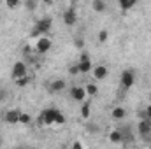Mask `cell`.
Segmentation results:
<instances>
[{"instance_id": "21", "label": "cell", "mask_w": 151, "mask_h": 149, "mask_svg": "<svg viewBox=\"0 0 151 149\" xmlns=\"http://www.w3.org/2000/svg\"><path fill=\"white\" fill-rule=\"evenodd\" d=\"M97 91H99V88H97L95 84H88V86H86V93H88V95H95Z\"/></svg>"}, {"instance_id": "28", "label": "cell", "mask_w": 151, "mask_h": 149, "mask_svg": "<svg viewBox=\"0 0 151 149\" xmlns=\"http://www.w3.org/2000/svg\"><path fill=\"white\" fill-rule=\"evenodd\" d=\"M69 74L70 75H77L79 74V65H72V67L69 69Z\"/></svg>"}, {"instance_id": "5", "label": "cell", "mask_w": 151, "mask_h": 149, "mask_svg": "<svg viewBox=\"0 0 151 149\" xmlns=\"http://www.w3.org/2000/svg\"><path fill=\"white\" fill-rule=\"evenodd\" d=\"M79 72L81 74H88L90 70H91V62H90V56L86 54V53H83L81 54V60H79Z\"/></svg>"}, {"instance_id": "15", "label": "cell", "mask_w": 151, "mask_h": 149, "mask_svg": "<svg viewBox=\"0 0 151 149\" xmlns=\"http://www.w3.org/2000/svg\"><path fill=\"white\" fill-rule=\"evenodd\" d=\"M111 116H113L114 119H123L127 116V112H125L123 107H114L113 111H111Z\"/></svg>"}, {"instance_id": "33", "label": "cell", "mask_w": 151, "mask_h": 149, "mask_svg": "<svg viewBox=\"0 0 151 149\" xmlns=\"http://www.w3.org/2000/svg\"><path fill=\"white\" fill-rule=\"evenodd\" d=\"M0 144H2V139H0Z\"/></svg>"}, {"instance_id": "29", "label": "cell", "mask_w": 151, "mask_h": 149, "mask_svg": "<svg viewBox=\"0 0 151 149\" xmlns=\"http://www.w3.org/2000/svg\"><path fill=\"white\" fill-rule=\"evenodd\" d=\"M74 46L77 49H83V46H84V42H83V39H76L74 40Z\"/></svg>"}, {"instance_id": "31", "label": "cell", "mask_w": 151, "mask_h": 149, "mask_svg": "<svg viewBox=\"0 0 151 149\" xmlns=\"http://www.w3.org/2000/svg\"><path fill=\"white\" fill-rule=\"evenodd\" d=\"M72 148H74V149H81V148H83V144H81L79 140H76L74 144H72Z\"/></svg>"}, {"instance_id": "16", "label": "cell", "mask_w": 151, "mask_h": 149, "mask_svg": "<svg viewBox=\"0 0 151 149\" xmlns=\"http://www.w3.org/2000/svg\"><path fill=\"white\" fill-rule=\"evenodd\" d=\"M81 117L83 119H90V104L88 102H84L81 105Z\"/></svg>"}, {"instance_id": "17", "label": "cell", "mask_w": 151, "mask_h": 149, "mask_svg": "<svg viewBox=\"0 0 151 149\" xmlns=\"http://www.w3.org/2000/svg\"><path fill=\"white\" fill-rule=\"evenodd\" d=\"M118 2H119V7H121L123 11H128V9H132V7L135 5L134 0H118Z\"/></svg>"}, {"instance_id": "14", "label": "cell", "mask_w": 151, "mask_h": 149, "mask_svg": "<svg viewBox=\"0 0 151 149\" xmlns=\"http://www.w3.org/2000/svg\"><path fill=\"white\" fill-rule=\"evenodd\" d=\"M106 9H107V5L104 0H93V11L95 12H104Z\"/></svg>"}, {"instance_id": "9", "label": "cell", "mask_w": 151, "mask_h": 149, "mask_svg": "<svg viewBox=\"0 0 151 149\" xmlns=\"http://www.w3.org/2000/svg\"><path fill=\"white\" fill-rule=\"evenodd\" d=\"M86 95H88V93H86V88H81V86H74V88L70 90V97H72L74 100H77V102H83Z\"/></svg>"}, {"instance_id": "2", "label": "cell", "mask_w": 151, "mask_h": 149, "mask_svg": "<svg viewBox=\"0 0 151 149\" xmlns=\"http://www.w3.org/2000/svg\"><path fill=\"white\" fill-rule=\"evenodd\" d=\"M49 49H51V40H49V37H37L35 39V51L37 53L44 54Z\"/></svg>"}, {"instance_id": "19", "label": "cell", "mask_w": 151, "mask_h": 149, "mask_svg": "<svg viewBox=\"0 0 151 149\" xmlns=\"http://www.w3.org/2000/svg\"><path fill=\"white\" fill-rule=\"evenodd\" d=\"M30 121H32L30 114H27V112H21V114H19V123H21V125H28Z\"/></svg>"}, {"instance_id": "22", "label": "cell", "mask_w": 151, "mask_h": 149, "mask_svg": "<svg viewBox=\"0 0 151 149\" xmlns=\"http://www.w3.org/2000/svg\"><path fill=\"white\" fill-rule=\"evenodd\" d=\"M5 5H7L9 9H16V7L19 5V0H5Z\"/></svg>"}, {"instance_id": "25", "label": "cell", "mask_w": 151, "mask_h": 149, "mask_svg": "<svg viewBox=\"0 0 151 149\" xmlns=\"http://www.w3.org/2000/svg\"><path fill=\"white\" fill-rule=\"evenodd\" d=\"M141 117H148V119H151V105H146V109L141 112Z\"/></svg>"}, {"instance_id": "11", "label": "cell", "mask_w": 151, "mask_h": 149, "mask_svg": "<svg viewBox=\"0 0 151 149\" xmlns=\"http://www.w3.org/2000/svg\"><path fill=\"white\" fill-rule=\"evenodd\" d=\"M65 88V81L63 79H55L51 84H49V91L51 93H58V91H62Z\"/></svg>"}, {"instance_id": "6", "label": "cell", "mask_w": 151, "mask_h": 149, "mask_svg": "<svg viewBox=\"0 0 151 149\" xmlns=\"http://www.w3.org/2000/svg\"><path fill=\"white\" fill-rule=\"evenodd\" d=\"M51 23H53L51 18H42V19H39L37 23H35V27L40 30L42 35H47V32L51 30Z\"/></svg>"}, {"instance_id": "20", "label": "cell", "mask_w": 151, "mask_h": 149, "mask_svg": "<svg viewBox=\"0 0 151 149\" xmlns=\"http://www.w3.org/2000/svg\"><path fill=\"white\" fill-rule=\"evenodd\" d=\"M86 130H88L90 133H99V132H100V128H99L95 123H88V125H86Z\"/></svg>"}, {"instance_id": "8", "label": "cell", "mask_w": 151, "mask_h": 149, "mask_svg": "<svg viewBox=\"0 0 151 149\" xmlns=\"http://www.w3.org/2000/svg\"><path fill=\"white\" fill-rule=\"evenodd\" d=\"M23 75H27V65L23 62H16L14 67H12V77L18 79V77H23Z\"/></svg>"}, {"instance_id": "18", "label": "cell", "mask_w": 151, "mask_h": 149, "mask_svg": "<svg viewBox=\"0 0 151 149\" xmlns=\"http://www.w3.org/2000/svg\"><path fill=\"white\" fill-rule=\"evenodd\" d=\"M28 82H30V77H28V75H23V77H18V79H16V86H19V88L27 86Z\"/></svg>"}, {"instance_id": "32", "label": "cell", "mask_w": 151, "mask_h": 149, "mask_svg": "<svg viewBox=\"0 0 151 149\" xmlns=\"http://www.w3.org/2000/svg\"><path fill=\"white\" fill-rule=\"evenodd\" d=\"M42 2H44V4H47V5H49V4H53V0H42Z\"/></svg>"}, {"instance_id": "27", "label": "cell", "mask_w": 151, "mask_h": 149, "mask_svg": "<svg viewBox=\"0 0 151 149\" xmlns=\"http://www.w3.org/2000/svg\"><path fill=\"white\" fill-rule=\"evenodd\" d=\"M42 34H40V30H39L37 27H34L32 28V32H30V37H34V39H37V37H40Z\"/></svg>"}, {"instance_id": "24", "label": "cell", "mask_w": 151, "mask_h": 149, "mask_svg": "<svg viewBox=\"0 0 151 149\" xmlns=\"http://www.w3.org/2000/svg\"><path fill=\"white\" fill-rule=\"evenodd\" d=\"M25 5H27V9H28V11H34V9L37 7V2H35V0H27V2H25Z\"/></svg>"}, {"instance_id": "30", "label": "cell", "mask_w": 151, "mask_h": 149, "mask_svg": "<svg viewBox=\"0 0 151 149\" xmlns=\"http://www.w3.org/2000/svg\"><path fill=\"white\" fill-rule=\"evenodd\" d=\"M5 98H7V91L4 88H0V102H4Z\"/></svg>"}, {"instance_id": "23", "label": "cell", "mask_w": 151, "mask_h": 149, "mask_svg": "<svg viewBox=\"0 0 151 149\" xmlns=\"http://www.w3.org/2000/svg\"><path fill=\"white\" fill-rule=\"evenodd\" d=\"M107 37H109L107 30H100V32H99V40H100V42H106V40H107Z\"/></svg>"}, {"instance_id": "1", "label": "cell", "mask_w": 151, "mask_h": 149, "mask_svg": "<svg viewBox=\"0 0 151 149\" xmlns=\"http://www.w3.org/2000/svg\"><path fill=\"white\" fill-rule=\"evenodd\" d=\"M56 114H58L56 109H47V111H44L40 114V117H39V125H53V123L56 121Z\"/></svg>"}, {"instance_id": "4", "label": "cell", "mask_w": 151, "mask_h": 149, "mask_svg": "<svg viewBox=\"0 0 151 149\" xmlns=\"http://www.w3.org/2000/svg\"><path fill=\"white\" fill-rule=\"evenodd\" d=\"M19 114H21L19 109H11L4 114V119L7 125H16V123H19Z\"/></svg>"}, {"instance_id": "7", "label": "cell", "mask_w": 151, "mask_h": 149, "mask_svg": "<svg viewBox=\"0 0 151 149\" xmlns=\"http://www.w3.org/2000/svg\"><path fill=\"white\" fill-rule=\"evenodd\" d=\"M63 21H65V25L67 27H72L76 25V21H77V14H76V11L70 7V9H67L65 12H63Z\"/></svg>"}, {"instance_id": "34", "label": "cell", "mask_w": 151, "mask_h": 149, "mask_svg": "<svg viewBox=\"0 0 151 149\" xmlns=\"http://www.w3.org/2000/svg\"><path fill=\"white\" fill-rule=\"evenodd\" d=\"M134 2H137V0H134Z\"/></svg>"}, {"instance_id": "12", "label": "cell", "mask_w": 151, "mask_h": 149, "mask_svg": "<svg viewBox=\"0 0 151 149\" xmlns=\"http://www.w3.org/2000/svg\"><path fill=\"white\" fill-rule=\"evenodd\" d=\"M109 140H111L113 144H123V135H121L119 128H116V130H111V132H109Z\"/></svg>"}, {"instance_id": "26", "label": "cell", "mask_w": 151, "mask_h": 149, "mask_svg": "<svg viewBox=\"0 0 151 149\" xmlns=\"http://www.w3.org/2000/svg\"><path fill=\"white\" fill-rule=\"evenodd\" d=\"M55 123H56V125H63V123H65V116H63L62 112H58V114H56V121H55Z\"/></svg>"}, {"instance_id": "13", "label": "cell", "mask_w": 151, "mask_h": 149, "mask_svg": "<svg viewBox=\"0 0 151 149\" xmlns=\"http://www.w3.org/2000/svg\"><path fill=\"white\" fill-rule=\"evenodd\" d=\"M93 75H95V79H106L107 77V67L106 65H97L93 69Z\"/></svg>"}, {"instance_id": "3", "label": "cell", "mask_w": 151, "mask_h": 149, "mask_svg": "<svg viewBox=\"0 0 151 149\" xmlns=\"http://www.w3.org/2000/svg\"><path fill=\"white\" fill-rule=\"evenodd\" d=\"M134 82H135V74H134V70H125V72L121 74V86H123L125 90L132 88Z\"/></svg>"}, {"instance_id": "10", "label": "cell", "mask_w": 151, "mask_h": 149, "mask_svg": "<svg viewBox=\"0 0 151 149\" xmlns=\"http://www.w3.org/2000/svg\"><path fill=\"white\" fill-rule=\"evenodd\" d=\"M137 130H139V135H146V133H151V119L148 117H142L137 125Z\"/></svg>"}]
</instances>
